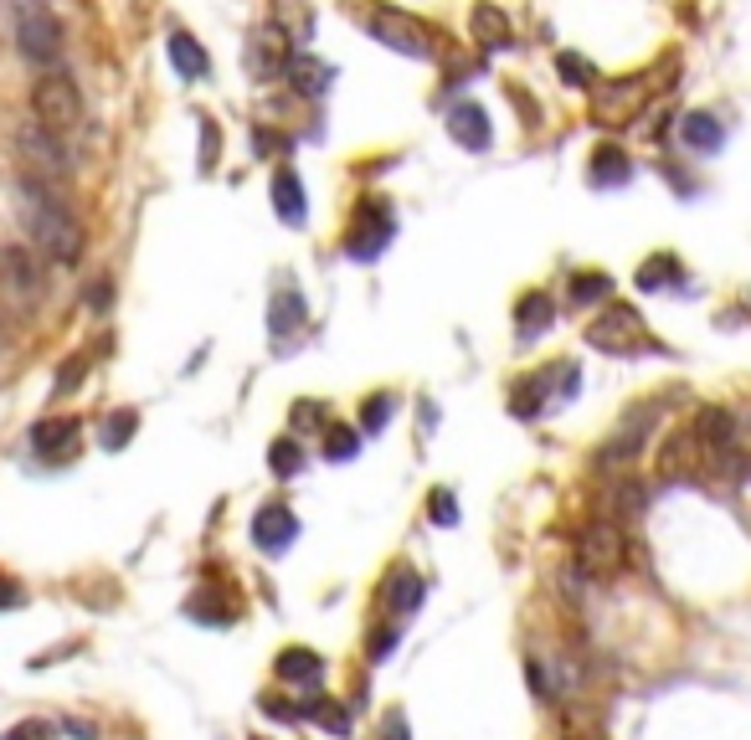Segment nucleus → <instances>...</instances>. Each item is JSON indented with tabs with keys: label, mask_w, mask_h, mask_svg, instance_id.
Listing matches in <instances>:
<instances>
[{
	"label": "nucleus",
	"mask_w": 751,
	"mask_h": 740,
	"mask_svg": "<svg viewBox=\"0 0 751 740\" xmlns=\"http://www.w3.org/2000/svg\"><path fill=\"white\" fill-rule=\"evenodd\" d=\"M381 602H386L392 617H412L417 602H423V581H417V571H412V566H396V571L386 576V587H381Z\"/></svg>",
	"instance_id": "16"
},
{
	"label": "nucleus",
	"mask_w": 751,
	"mask_h": 740,
	"mask_svg": "<svg viewBox=\"0 0 751 740\" xmlns=\"http://www.w3.org/2000/svg\"><path fill=\"white\" fill-rule=\"evenodd\" d=\"M83 375H88L83 360H62V375H57V396H68L72 386H83Z\"/></svg>",
	"instance_id": "37"
},
{
	"label": "nucleus",
	"mask_w": 751,
	"mask_h": 740,
	"mask_svg": "<svg viewBox=\"0 0 751 740\" xmlns=\"http://www.w3.org/2000/svg\"><path fill=\"white\" fill-rule=\"evenodd\" d=\"M16 42H21V57L36 62V68H57L62 62V26L36 0H21L16 5Z\"/></svg>",
	"instance_id": "3"
},
{
	"label": "nucleus",
	"mask_w": 751,
	"mask_h": 740,
	"mask_svg": "<svg viewBox=\"0 0 751 740\" xmlns=\"http://www.w3.org/2000/svg\"><path fill=\"white\" fill-rule=\"evenodd\" d=\"M274 211L284 227H304L309 217V201H304V185H299V175H293L289 165L274 175Z\"/></svg>",
	"instance_id": "17"
},
{
	"label": "nucleus",
	"mask_w": 751,
	"mask_h": 740,
	"mask_svg": "<svg viewBox=\"0 0 751 740\" xmlns=\"http://www.w3.org/2000/svg\"><path fill=\"white\" fill-rule=\"evenodd\" d=\"M448 135H453V144H463L469 154H484L489 144H495L489 114H484L478 103H459V108H448Z\"/></svg>",
	"instance_id": "12"
},
{
	"label": "nucleus",
	"mask_w": 751,
	"mask_h": 740,
	"mask_svg": "<svg viewBox=\"0 0 751 740\" xmlns=\"http://www.w3.org/2000/svg\"><path fill=\"white\" fill-rule=\"evenodd\" d=\"M135 432H139V417H135V412H114V417L103 421V448H108V453H119V448L135 438Z\"/></svg>",
	"instance_id": "29"
},
{
	"label": "nucleus",
	"mask_w": 751,
	"mask_h": 740,
	"mask_svg": "<svg viewBox=\"0 0 751 740\" xmlns=\"http://www.w3.org/2000/svg\"><path fill=\"white\" fill-rule=\"evenodd\" d=\"M284 78L293 83V93H299V99H325L335 68H325V62H320V57H309V51H293L289 62H284Z\"/></svg>",
	"instance_id": "13"
},
{
	"label": "nucleus",
	"mask_w": 751,
	"mask_h": 740,
	"mask_svg": "<svg viewBox=\"0 0 751 740\" xmlns=\"http://www.w3.org/2000/svg\"><path fill=\"white\" fill-rule=\"evenodd\" d=\"M587 181L592 185H628L633 181V165H628V154L617 150V144H602L598 154H592V170H587Z\"/></svg>",
	"instance_id": "20"
},
{
	"label": "nucleus",
	"mask_w": 751,
	"mask_h": 740,
	"mask_svg": "<svg viewBox=\"0 0 751 740\" xmlns=\"http://www.w3.org/2000/svg\"><path fill=\"white\" fill-rule=\"evenodd\" d=\"M16 196H21V221H26V232H32L36 253H47L51 263H78V253H83V227H78V217L68 211V201H62L47 181H36V175L21 181Z\"/></svg>",
	"instance_id": "1"
},
{
	"label": "nucleus",
	"mask_w": 751,
	"mask_h": 740,
	"mask_svg": "<svg viewBox=\"0 0 751 740\" xmlns=\"http://www.w3.org/2000/svg\"><path fill=\"white\" fill-rule=\"evenodd\" d=\"M190 612H196V623H227V617H232V612H227V602H222V597H211V591H206V597H196V602H190Z\"/></svg>",
	"instance_id": "35"
},
{
	"label": "nucleus",
	"mask_w": 751,
	"mask_h": 740,
	"mask_svg": "<svg viewBox=\"0 0 751 740\" xmlns=\"http://www.w3.org/2000/svg\"><path fill=\"white\" fill-rule=\"evenodd\" d=\"M32 114L47 124L51 135L78 129V124H83V93H78V83H72L68 72H47V78H36V88H32Z\"/></svg>",
	"instance_id": "4"
},
{
	"label": "nucleus",
	"mask_w": 751,
	"mask_h": 740,
	"mask_svg": "<svg viewBox=\"0 0 751 740\" xmlns=\"http://www.w3.org/2000/svg\"><path fill=\"white\" fill-rule=\"evenodd\" d=\"M695 438L710 448V458L726 453V448H736V412H726V406H705L701 417H695Z\"/></svg>",
	"instance_id": "18"
},
{
	"label": "nucleus",
	"mask_w": 751,
	"mask_h": 740,
	"mask_svg": "<svg viewBox=\"0 0 751 740\" xmlns=\"http://www.w3.org/2000/svg\"><path fill=\"white\" fill-rule=\"evenodd\" d=\"M515 324H520V339H541L556 324V303L551 293H525V299L515 303Z\"/></svg>",
	"instance_id": "19"
},
{
	"label": "nucleus",
	"mask_w": 751,
	"mask_h": 740,
	"mask_svg": "<svg viewBox=\"0 0 751 740\" xmlns=\"http://www.w3.org/2000/svg\"><path fill=\"white\" fill-rule=\"evenodd\" d=\"M16 154H21V165L32 170L36 181H62L72 170V160H68V150H62V139L51 135L47 124H21L16 129Z\"/></svg>",
	"instance_id": "5"
},
{
	"label": "nucleus",
	"mask_w": 751,
	"mask_h": 740,
	"mask_svg": "<svg viewBox=\"0 0 751 740\" xmlns=\"http://www.w3.org/2000/svg\"><path fill=\"white\" fill-rule=\"evenodd\" d=\"M356 448H360L356 427H325V458H330V463H350V458H356Z\"/></svg>",
	"instance_id": "31"
},
{
	"label": "nucleus",
	"mask_w": 751,
	"mask_h": 740,
	"mask_svg": "<svg viewBox=\"0 0 751 740\" xmlns=\"http://www.w3.org/2000/svg\"><path fill=\"white\" fill-rule=\"evenodd\" d=\"M474 42H478V47H489V51H505L515 42L510 21H505V11H499V5H478V11H474Z\"/></svg>",
	"instance_id": "23"
},
{
	"label": "nucleus",
	"mask_w": 751,
	"mask_h": 740,
	"mask_svg": "<svg viewBox=\"0 0 751 740\" xmlns=\"http://www.w3.org/2000/svg\"><path fill=\"white\" fill-rule=\"evenodd\" d=\"M78 438H83L78 417L36 421V427H32V453H42V458H68L72 448H78Z\"/></svg>",
	"instance_id": "14"
},
{
	"label": "nucleus",
	"mask_w": 751,
	"mask_h": 740,
	"mask_svg": "<svg viewBox=\"0 0 751 740\" xmlns=\"http://www.w3.org/2000/svg\"><path fill=\"white\" fill-rule=\"evenodd\" d=\"M268 329H274L278 345H284V335L304 329V299H299V288H284V293L274 299V309H268Z\"/></svg>",
	"instance_id": "24"
},
{
	"label": "nucleus",
	"mask_w": 751,
	"mask_h": 740,
	"mask_svg": "<svg viewBox=\"0 0 751 740\" xmlns=\"http://www.w3.org/2000/svg\"><path fill=\"white\" fill-rule=\"evenodd\" d=\"M0 288H5L16 303H36L42 293H47V273H42V263H36V247L11 242V247L0 253Z\"/></svg>",
	"instance_id": "8"
},
{
	"label": "nucleus",
	"mask_w": 751,
	"mask_h": 740,
	"mask_svg": "<svg viewBox=\"0 0 751 740\" xmlns=\"http://www.w3.org/2000/svg\"><path fill=\"white\" fill-rule=\"evenodd\" d=\"M680 139L690 144V150L716 154L720 144H726V129H720V118H716V114H690V118L680 124Z\"/></svg>",
	"instance_id": "21"
},
{
	"label": "nucleus",
	"mask_w": 751,
	"mask_h": 740,
	"mask_svg": "<svg viewBox=\"0 0 751 740\" xmlns=\"http://www.w3.org/2000/svg\"><path fill=\"white\" fill-rule=\"evenodd\" d=\"M366 32L381 42V47L402 51V57H432V42H427V32L417 26V21H407L402 11H366Z\"/></svg>",
	"instance_id": "9"
},
{
	"label": "nucleus",
	"mask_w": 751,
	"mask_h": 740,
	"mask_svg": "<svg viewBox=\"0 0 751 740\" xmlns=\"http://www.w3.org/2000/svg\"><path fill=\"white\" fill-rule=\"evenodd\" d=\"M427 514H432V524H459V505H453V494H448V488H432Z\"/></svg>",
	"instance_id": "33"
},
{
	"label": "nucleus",
	"mask_w": 751,
	"mask_h": 740,
	"mask_svg": "<svg viewBox=\"0 0 751 740\" xmlns=\"http://www.w3.org/2000/svg\"><path fill=\"white\" fill-rule=\"evenodd\" d=\"M263 709H268V715H284V720H293V715H299V705H284L278 694H263Z\"/></svg>",
	"instance_id": "41"
},
{
	"label": "nucleus",
	"mask_w": 751,
	"mask_h": 740,
	"mask_svg": "<svg viewBox=\"0 0 751 740\" xmlns=\"http://www.w3.org/2000/svg\"><path fill=\"white\" fill-rule=\"evenodd\" d=\"M602 299H613V278H608V273H577V278H571V303H577V309L602 303Z\"/></svg>",
	"instance_id": "28"
},
{
	"label": "nucleus",
	"mask_w": 751,
	"mask_h": 740,
	"mask_svg": "<svg viewBox=\"0 0 751 740\" xmlns=\"http://www.w3.org/2000/svg\"><path fill=\"white\" fill-rule=\"evenodd\" d=\"M556 68H562V78L571 88H592V68H587L581 57H571V51H562V57H556Z\"/></svg>",
	"instance_id": "34"
},
{
	"label": "nucleus",
	"mask_w": 751,
	"mask_h": 740,
	"mask_svg": "<svg viewBox=\"0 0 751 740\" xmlns=\"http://www.w3.org/2000/svg\"><path fill=\"white\" fill-rule=\"evenodd\" d=\"M26 602V591L16 587V581H5V576H0V612H11V606H21Z\"/></svg>",
	"instance_id": "40"
},
{
	"label": "nucleus",
	"mask_w": 751,
	"mask_h": 740,
	"mask_svg": "<svg viewBox=\"0 0 751 740\" xmlns=\"http://www.w3.org/2000/svg\"><path fill=\"white\" fill-rule=\"evenodd\" d=\"M5 740H51V725L47 720H21L5 730Z\"/></svg>",
	"instance_id": "36"
},
{
	"label": "nucleus",
	"mask_w": 751,
	"mask_h": 740,
	"mask_svg": "<svg viewBox=\"0 0 751 740\" xmlns=\"http://www.w3.org/2000/svg\"><path fill=\"white\" fill-rule=\"evenodd\" d=\"M293 421H299V427H314V421H320V406H314V402H299V406H293Z\"/></svg>",
	"instance_id": "42"
},
{
	"label": "nucleus",
	"mask_w": 751,
	"mask_h": 740,
	"mask_svg": "<svg viewBox=\"0 0 751 740\" xmlns=\"http://www.w3.org/2000/svg\"><path fill=\"white\" fill-rule=\"evenodd\" d=\"M623 566H628V535L617 530V520H592L577 535V571L608 581V576H617Z\"/></svg>",
	"instance_id": "2"
},
{
	"label": "nucleus",
	"mask_w": 751,
	"mask_h": 740,
	"mask_svg": "<svg viewBox=\"0 0 751 740\" xmlns=\"http://www.w3.org/2000/svg\"><path fill=\"white\" fill-rule=\"evenodd\" d=\"M268 469L278 473V478H293V473L304 469V453H299V442H289V438H278L274 448H268Z\"/></svg>",
	"instance_id": "30"
},
{
	"label": "nucleus",
	"mask_w": 751,
	"mask_h": 740,
	"mask_svg": "<svg viewBox=\"0 0 751 740\" xmlns=\"http://www.w3.org/2000/svg\"><path fill=\"white\" fill-rule=\"evenodd\" d=\"M587 345L602 355H633V350H649V335H644V320H638V309L628 303H613L602 320H592L587 329Z\"/></svg>",
	"instance_id": "6"
},
{
	"label": "nucleus",
	"mask_w": 751,
	"mask_h": 740,
	"mask_svg": "<svg viewBox=\"0 0 751 740\" xmlns=\"http://www.w3.org/2000/svg\"><path fill=\"white\" fill-rule=\"evenodd\" d=\"M360 206H366L371 227L360 221V232H350V242H345V247H350V257H376L386 242H392V217H386V206H381V201H360Z\"/></svg>",
	"instance_id": "15"
},
{
	"label": "nucleus",
	"mask_w": 751,
	"mask_h": 740,
	"mask_svg": "<svg viewBox=\"0 0 751 740\" xmlns=\"http://www.w3.org/2000/svg\"><path fill=\"white\" fill-rule=\"evenodd\" d=\"M705 469H710V448L695 438V427H684V432H674L665 442V478L695 484V478H705Z\"/></svg>",
	"instance_id": "10"
},
{
	"label": "nucleus",
	"mask_w": 751,
	"mask_h": 740,
	"mask_svg": "<svg viewBox=\"0 0 751 740\" xmlns=\"http://www.w3.org/2000/svg\"><path fill=\"white\" fill-rule=\"evenodd\" d=\"M392 396H386V391H376L371 402L360 406V427H366V432H381V427H386V421H392Z\"/></svg>",
	"instance_id": "32"
},
{
	"label": "nucleus",
	"mask_w": 751,
	"mask_h": 740,
	"mask_svg": "<svg viewBox=\"0 0 751 740\" xmlns=\"http://www.w3.org/2000/svg\"><path fill=\"white\" fill-rule=\"evenodd\" d=\"M381 740H412V725H407V715H402V709H392V715H386Z\"/></svg>",
	"instance_id": "39"
},
{
	"label": "nucleus",
	"mask_w": 751,
	"mask_h": 740,
	"mask_svg": "<svg viewBox=\"0 0 751 740\" xmlns=\"http://www.w3.org/2000/svg\"><path fill=\"white\" fill-rule=\"evenodd\" d=\"M680 278H684V268L669 253L649 257V263L638 268V288H644V293H665V284H680Z\"/></svg>",
	"instance_id": "27"
},
{
	"label": "nucleus",
	"mask_w": 751,
	"mask_h": 740,
	"mask_svg": "<svg viewBox=\"0 0 751 740\" xmlns=\"http://www.w3.org/2000/svg\"><path fill=\"white\" fill-rule=\"evenodd\" d=\"M654 406H638V412H628V417L617 421V432L608 442H602V453H598V469L602 473H617V469H628L633 458L644 453V442H649V427H654Z\"/></svg>",
	"instance_id": "7"
},
{
	"label": "nucleus",
	"mask_w": 751,
	"mask_h": 740,
	"mask_svg": "<svg viewBox=\"0 0 751 740\" xmlns=\"http://www.w3.org/2000/svg\"><path fill=\"white\" fill-rule=\"evenodd\" d=\"M320 673H325V658L314 648H284L278 654V679H289V684H314Z\"/></svg>",
	"instance_id": "22"
},
{
	"label": "nucleus",
	"mask_w": 751,
	"mask_h": 740,
	"mask_svg": "<svg viewBox=\"0 0 751 740\" xmlns=\"http://www.w3.org/2000/svg\"><path fill=\"white\" fill-rule=\"evenodd\" d=\"M649 505V494H644V484L638 478H623V484H613L608 488V499H602V520H617V514H638V509Z\"/></svg>",
	"instance_id": "26"
},
{
	"label": "nucleus",
	"mask_w": 751,
	"mask_h": 740,
	"mask_svg": "<svg viewBox=\"0 0 751 740\" xmlns=\"http://www.w3.org/2000/svg\"><path fill=\"white\" fill-rule=\"evenodd\" d=\"M217 165V124L211 118H201V170Z\"/></svg>",
	"instance_id": "38"
},
{
	"label": "nucleus",
	"mask_w": 751,
	"mask_h": 740,
	"mask_svg": "<svg viewBox=\"0 0 751 740\" xmlns=\"http://www.w3.org/2000/svg\"><path fill=\"white\" fill-rule=\"evenodd\" d=\"M108 278H99V284H93V293H88V303H93V309H108V299H114V293H108Z\"/></svg>",
	"instance_id": "43"
},
{
	"label": "nucleus",
	"mask_w": 751,
	"mask_h": 740,
	"mask_svg": "<svg viewBox=\"0 0 751 740\" xmlns=\"http://www.w3.org/2000/svg\"><path fill=\"white\" fill-rule=\"evenodd\" d=\"M293 535H299V514L289 505H263L253 514V545L263 555H284L293 545Z\"/></svg>",
	"instance_id": "11"
},
{
	"label": "nucleus",
	"mask_w": 751,
	"mask_h": 740,
	"mask_svg": "<svg viewBox=\"0 0 751 740\" xmlns=\"http://www.w3.org/2000/svg\"><path fill=\"white\" fill-rule=\"evenodd\" d=\"M165 51H171V68L181 72V78H206V68H211V62H206V51L196 47L186 32H171Z\"/></svg>",
	"instance_id": "25"
}]
</instances>
